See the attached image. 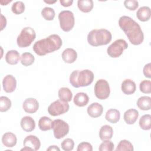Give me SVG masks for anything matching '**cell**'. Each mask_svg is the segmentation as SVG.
I'll use <instances>...</instances> for the list:
<instances>
[{"mask_svg": "<svg viewBox=\"0 0 151 151\" xmlns=\"http://www.w3.org/2000/svg\"><path fill=\"white\" fill-rule=\"evenodd\" d=\"M119 25L127 37L129 41L134 45L141 44L144 34L140 25L128 16H122L119 19Z\"/></svg>", "mask_w": 151, "mask_h": 151, "instance_id": "6da1fadb", "label": "cell"}, {"mask_svg": "<svg viewBox=\"0 0 151 151\" xmlns=\"http://www.w3.org/2000/svg\"><path fill=\"white\" fill-rule=\"evenodd\" d=\"M62 45L63 41L61 37L57 34H51L35 42L32 49L36 54L43 56L59 50Z\"/></svg>", "mask_w": 151, "mask_h": 151, "instance_id": "7a4b0ae2", "label": "cell"}, {"mask_svg": "<svg viewBox=\"0 0 151 151\" xmlns=\"http://www.w3.org/2000/svg\"><path fill=\"white\" fill-rule=\"evenodd\" d=\"M94 73L90 70H74L70 76V83L76 88L87 87L91 84L94 80Z\"/></svg>", "mask_w": 151, "mask_h": 151, "instance_id": "3957f363", "label": "cell"}, {"mask_svg": "<svg viewBox=\"0 0 151 151\" xmlns=\"http://www.w3.org/2000/svg\"><path fill=\"white\" fill-rule=\"evenodd\" d=\"M112 39L111 32L106 29H93L87 35L88 43L93 47L108 44Z\"/></svg>", "mask_w": 151, "mask_h": 151, "instance_id": "277c9868", "label": "cell"}, {"mask_svg": "<svg viewBox=\"0 0 151 151\" xmlns=\"http://www.w3.org/2000/svg\"><path fill=\"white\" fill-rule=\"evenodd\" d=\"M36 37L35 30L29 27L24 28L17 39V43L19 47L25 48L29 47Z\"/></svg>", "mask_w": 151, "mask_h": 151, "instance_id": "5b68a950", "label": "cell"}, {"mask_svg": "<svg viewBox=\"0 0 151 151\" xmlns=\"http://www.w3.org/2000/svg\"><path fill=\"white\" fill-rule=\"evenodd\" d=\"M60 26L62 30L65 32L71 31L75 24V19L73 12L65 10L60 12L58 14Z\"/></svg>", "mask_w": 151, "mask_h": 151, "instance_id": "8992f818", "label": "cell"}, {"mask_svg": "<svg viewBox=\"0 0 151 151\" xmlns=\"http://www.w3.org/2000/svg\"><path fill=\"white\" fill-rule=\"evenodd\" d=\"M128 48V44L124 40L118 39L110 44L107 49V54L112 58L119 57L124 50Z\"/></svg>", "mask_w": 151, "mask_h": 151, "instance_id": "52a82bcc", "label": "cell"}, {"mask_svg": "<svg viewBox=\"0 0 151 151\" xmlns=\"http://www.w3.org/2000/svg\"><path fill=\"white\" fill-rule=\"evenodd\" d=\"M52 129L55 138L60 139L65 136L69 132L68 124L61 119H55L52 121Z\"/></svg>", "mask_w": 151, "mask_h": 151, "instance_id": "ba28073f", "label": "cell"}, {"mask_svg": "<svg viewBox=\"0 0 151 151\" xmlns=\"http://www.w3.org/2000/svg\"><path fill=\"white\" fill-rule=\"evenodd\" d=\"M94 90L95 96L100 100L107 99L110 94L109 84L104 79H100L97 81L94 85Z\"/></svg>", "mask_w": 151, "mask_h": 151, "instance_id": "9c48e42d", "label": "cell"}, {"mask_svg": "<svg viewBox=\"0 0 151 151\" xmlns=\"http://www.w3.org/2000/svg\"><path fill=\"white\" fill-rule=\"evenodd\" d=\"M70 106L68 102L58 99L50 104L48 107V112L52 116H57L67 112Z\"/></svg>", "mask_w": 151, "mask_h": 151, "instance_id": "30bf717a", "label": "cell"}, {"mask_svg": "<svg viewBox=\"0 0 151 151\" xmlns=\"http://www.w3.org/2000/svg\"><path fill=\"white\" fill-rule=\"evenodd\" d=\"M2 86L6 93H12L17 87V80L12 75H6L3 79Z\"/></svg>", "mask_w": 151, "mask_h": 151, "instance_id": "8fae6325", "label": "cell"}, {"mask_svg": "<svg viewBox=\"0 0 151 151\" xmlns=\"http://www.w3.org/2000/svg\"><path fill=\"white\" fill-rule=\"evenodd\" d=\"M22 108L26 113L32 114L38 110L39 103L34 98H28L24 100L22 104Z\"/></svg>", "mask_w": 151, "mask_h": 151, "instance_id": "7c38bea8", "label": "cell"}, {"mask_svg": "<svg viewBox=\"0 0 151 151\" xmlns=\"http://www.w3.org/2000/svg\"><path fill=\"white\" fill-rule=\"evenodd\" d=\"M23 145L24 147L31 148L33 151H36L40 148L41 142L40 139L36 136L29 135L24 139Z\"/></svg>", "mask_w": 151, "mask_h": 151, "instance_id": "4fadbf2b", "label": "cell"}, {"mask_svg": "<svg viewBox=\"0 0 151 151\" xmlns=\"http://www.w3.org/2000/svg\"><path fill=\"white\" fill-rule=\"evenodd\" d=\"M87 112L88 116L93 118L99 117L103 112V107L99 103H93L87 107Z\"/></svg>", "mask_w": 151, "mask_h": 151, "instance_id": "5bb4252c", "label": "cell"}, {"mask_svg": "<svg viewBox=\"0 0 151 151\" xmlns=\"http://www.w3.org/2000/svg\"><path fill=\"white\" fill-rule=\"evenodd\" d=\"M22 129L26 132H31L35 129V120L30 116H24L21 120L20 123Z\"/></svg>", "mask_w": 151, "mask_h": 151, "instance_id": "9a60e30c", "label": "cell"}, {"mask_svg": "<svg viewBox=\"0 0 151 151\" xmlns=\"http://www.w3.org/2000/svg\"><path fill=\"white\" fill-rule=\"evenodd\" d=\"M63 60L68 64L74 63L77 58V54L75 50L71 48L65 49L62 52Z\"/></svg>", "mask_w": 151, "mask_h": 151, "instance_id": "2e32d148", "label": "cell"}, {"mask_svg": "<svg viewBox=\"0 0 151 151\" xmlns=\"http://www.w3.org/2000/svg\"><path fill=\"white\" fill-rule=\"evenodd\" d=\"M2 142L6 147H14L17 142L16 135L12 132H6L2 137Z\"/></svg>", "mask_w": 151, "mask_h": 151, "instance_id": "e0dca14e", "label": "cell"}, {"mask_svg": "<svg viewBox=\"0 0 151 151\" xmlns=\"http://www.w3.org/2000/svg\"><path fill=\"white\" fill-rule=\"evenodd\" d=\"M121 89L123 93L125 94L130 95L136 91V86L133 80L130 79H126L122 83Z\"/></svg>", "mask_w": 151, "mask_h": 151, "instance_id": "ac0fdd59", "label": "cell"}, {"mask_svg": "<svg viewBox=\"0 0 151 151\" xmlns=\"http://www.w3.org/2000/svg\"><path fill=\"white\" fill-rule=\"evenodd\" d=\"M139 114V111L137 110L130 109L124 112L123 116L124 120L128 124H133L136 122Z\"/></svg>", "mask_w": 151, "mask_h": 151, "instance_id": "d6986e66", "label": "cell"}, {"mask_svg": "<svg viewBox=\"0 0 151 151\" xmlns=\"http://www.w3.org/2000/svg\"><path fill=\"white\" fill-rule=\"evenodd\" d=\"M136 17L139 20L142 22H146L150 19L151 17L150 8L147 6H143L137 11Z\"/></svg>", "mask_w": 151, "mask_h": 151, "instance_id": "ffe728a7", "label": "cell"}, {"mask_svg": "<svg viewBox=\"0 0 151 151\" xmlns=\"http://www.w3.org/2000/svg\"><path fill=\"white\" fill-rule=\"evenodd\" d=\"M113 135V129L111 126L106 124L100 128L99 130V137L102 141L110 140Z\"/></svg>", "mask_w": 151, "mask_h": 151, "instance_id": "44dd1931", "label": "cell"}, {"mask_svg": "<svg viewBox=\"0 0 151 151\" xmlns=\"http://www.w3.org/2000/svg\"><path fill=\"white\" fill-rule=\"evenodd\" d=\"M74 103L78 107H84L86 106L89 101L88 95L83 92L77 93L73 99Z\"/></svg>", "mask_w": 151, "mask_h": 151, "instance_id": "7402d4cb", "label": "cell"}, {"mask_svg": "<svg viewBox=\"0 0 151 151\" xmlns=\"http://www.w3.org/2000/svg\"><path fill=\"white\" fill-rule=\"evenodd\" d=\"M20 59L19 53L14 50L8 51L5 55V61L10 65L17 64Z\"/></svg>", "mask_w": 151, "mask_h": 151, "instance_id": "603a6c76", "label": "cell"}, {"mask_svg": "<svg viewBox=\"0 0 151 151\" xmlns=\"http://www.w3.org/2000/svg\"><path fill=\"white\" fill-rule=\"evenodd\" d=\"M105 118L110 123H116L120 119V111L115 109H110L107 111Z\"/></svg>", "mask_w": 151, "mask_h": 151, "instance_id": "cb8c5ba5", "label": "cell"}, {"mask_svg": "<svg viewBox=\"0 0 151 151\" xmlns=\"http://www.w3.org/2000/svg\"><path fill=\"white\" fill-rule=\"evenodd\" d=\"M77 6L80 11L84 13L90 12L94 6V3L92 0H78Z\"/></svg>", "mask_w": 151, "mask_h": 151, "instance_id": "d4e9b609", "label": "cell"}, {"mask_svg": "<svg viewBox=\"0 0 151 151\" xmlns=\"http://www.w3.org/2000/svg\"><path fill=\"white\" fill-rule=\"evenodd\" d=\"M137 107L142 110H149L151 108V98L149 96H142L137 101Z\"/></svg>", "mask_w": 151, "mask_h": 151, "instance_id": "484cf974", "label": "cell"}, {"mask_svg": "<svg viewBox=\"0 0 151 151\" xmlns=\"http://www.w3.org/2000/svg\"><path fill=\"white\" fill-rule=\"evenodd\" d=\"M58 96L60 100L65 102H69L72 100L73 93L70 88L61 87L58 90Z\"/></svg>", "mask_w": 151, "mask_h": 151, "instance_id": "4316f807", "label": "cell"}, {"mask_svg": "<svg viewBox=\"0 0 151 151\" xmlns=\"http://www.w3.org/2000/svg\"><path fill=\"white\" fill-rule=\"evenodd\" d=\"M52 120L48 117H41L38 121V127L41 131H47L52 129Z\"/></svg>", "mask_w": 151, "mask_h": 151, "instance_id": "83f0119b", "label": "cell"}, {"mask_svg": "<svg viewBox=\"0 0 151 151\" xmlns=\"http://www.w3.org/2000/svg\"><path fill=\"white\" fill-rule=\"evenodd\" d=\"M139 126L144 130H149L151 129V116L149 114L143 115L139 120Z\"/></svg>", "mask_w": 151, "mask_h": 151, "instance_id": "f1b7e54d", "label": "cell"}, {"mask_svg": "<svg viewBox=\"0 0 151 151\" xmlns=\"http://www.w3.org/2000/svg\"><path fill=\"white\" fill-rule=\"evenodd\" d=\"M20 60L21 64L25 67L29 66L34 63L35 57L30 52H26L22 54L20 57Z\"/></svg>", "mask_w": 151, "mask_h": 151, "instance_id": "f546056e", "label": "cell"}, {"mask_svg": "<svg viewBox=\"0 0 151 151\" xmlns=\"http://www.w3.org/2000/svg\"><path fill=\"white\" fill-rule=\"evenodd\" d=\"M133 150H134V148L132 143L130 141L126 139L120 140L116 149V151H122V150L133 151Z\"/></svg>", "mask_w": 151, "mask_h": 151, "instance_id": "4dcf8cb0", "label": "cell"}, {"mask_svg": "<svg viewBox=\"0 0 151 151\" xmlns=\"http://www.w3.org/2000/svg\"><path fill=\"white\" fill-rule=\"evenodd\" d=\"M12 103L11 100L6 96L0 97V111L5 112L11 107Z\"/></svg>", "mask_w": 151, "mask_h": 151, "instance_id": "1f68e13d", "label": "cell"}, {"mask_svg": "<svg viewBox=\"0 0 151 151\" xmlns=\"http://www.w3.org/2000/svg\"><path fill=\"white\" fill-rule=\"evenodd\" d=\"M41 15L42 17L47 21H52L55 17V11L53 8L50 7H45L44 8L41 12Z\"/></svg>", "mask_w": 151, "mask_h": 151, "instance_id": "d6a6232c", "label": "cell"}, {"mask_svg": "<svg viewBox=\"0 0 151 151\" xmlns=\"http://www.w3.org/2000/svg\"><path fill=\"white\" fill-rule=\"evenodd\" d=\"M11 11L16 15L21 14L25 11V4L22 1H17L12 5Z\"/></svg>", "mask_w": 151, "mask_h": 151, "instance_id": "836d02e7", "label": "cell"}, {"mask_svg": "<svg viewBox=\"0 0 151 151\" xmlns=\"http://www.w3.org/2000/svg\"><path fill=\"white\" fill-rule=\"evenodd\" d=\"M139 88L142 93L150 94L151 93V81L150 80H143L140 82Z\"/></svg>", "mask_w": 151, "mask_h": 151, "instance_id": "e575fe53", "label": "cell"}, {"mask_svg": "<svg viewBox=\"0 0 151 151\" xmlns=\"http://www.w3.org/2000/svg\"><path fill=\"white\" fill-rule=\"evenodd\" d=\"M61 148L64 151H71L73 149L74 146V140L70 138L64 139L61 143Z\"/></svg>", "mask_w": 151, "mask_h": 151, "instance_id": "d590c367", "label": "cell"}, {"mask_svg": "<svg viewBox=\"0 0 151 151\" xmlns=\"http://www.w3.org/2000/svg\"><path fill=\"white\" fill-rule=\"evenodd\" d=\"M114 143L110 140H104L100 145L99 150L100 151H112L114 150Z\"/></svg>", "mask_w": 151, "mask_h": 151, "instance_id": "8d00e7d4", "label": "cell"}, {"mask_svg": "<svg viewBox=\"0 0 151 151\" xmlns=\"http://www.w3.org/2000/svg\"><path fill=\"white\" fill-rule=\"evenodd\" d=\"M124 6L130 11H134L139 6V2L136 0H126L124 2Z\"/></svg>", "mask_w": 151, "mask_h": 151, "instance_id": "74e56055", "label": "cell"}, {"mask_svg": "<svg viewBox=\"0 0 151 151\" xmlns=\"http://www.w3.org/2000/svg\"><path fill=\"white\" fill-rule=\"evenodd\" d=\"M77 150V151H92L93 146L88 142H83L78 145Z\"/></svg>", "mask_w": 151, "mask_h": 151, "instance_id": "f35d334b", "label": "cell"}, {"mask_svg": "<svg viewBox=\"0 0 151 151\" xmlns=\"http://www.w3.org/2000/svg\"><path fill=\"white\" fill-rule=\"evenodd\" d=\"M150 67H151V64L149 63L147 64H146L143 70V73L144 76L149 78H151V70H150Z\"/></svg>", "mask_w": 151, "mask_h": 151, "instance_id": "ab89813d", "label": "cell"}, {"mask_svg": "<svg viewBox=\"0 0 151 151\" xmlns=\"http://www.w3.org/2000/svg\"><path fill=\"white\" fill-rule=\"evenodd\" d=\"M60 2L63 6L68 7L73 4V0H60Z\"/></svg>", "mask_w": 151, "mask_h": 151, "instance_id": "60d3db41", "label": "cell"}, {"mask_svg": "<svg viewBox=\"0 0 151 151\" xmlns=\"http://www.w3.org/2000/svg\"><path fill=\"white\" fill-rule=\"evenodd\" d=\"M1 31H2L6 25V18L2 14H1Z\"/></svg>", "mask_w": 151, "mask_h": 151, "instance_id": "b9f144b4", "label": "cell"}, {"mask_svg": "<svg viewBox=\"0 0 151 151\" xmlns=\"http://www.w3.org/2000/svg\"><path fill=\"white\" fill-rule=\"evenodd\" d=\"M47 150H58V151H60V148L58 147H57V146H55V145H52V146H49V147H48L47 149Z\"/></svg>", "mask_w": 151, "mask_h": 151, "instance_id": "7bdbcfd3", "label": "cell"}, {"mask_svg": "<svg viewBox=\"0 0 151 151\" xmlns=\"http://www.w3.org/2000/svg\"><path fill=\"white\" fill-rule=\"evenodd\" d=\"M12 1V0H8V1H3V0H1L0 1V4L2 5H6L8 3H10Z\"/></svg>", "mask_w": 151, "mask_h": 151, "instance_id": "ee69618b", "label": "cell"}, {"mask_svg": "<svg viewBox=\"0 0 151 151\" xmlns=\"http://www.w3.org/2000/svg\"><path fill=\"white\" fill-rule=\"evenodd\" d=\"M44 2L46 4H54L57 2V1H44Z\"/></svg>", "mask_w": 151, "mask_h": 151, "instance_id": "f6af8a7d", "label": "cell"}]
</instances>
